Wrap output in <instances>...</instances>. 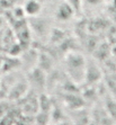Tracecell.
Masks as SVG:
<instances>
[{"mask_svg":"<svg viewBox=\"0 0 116 125\" xmlns=\"http://www.w3.org/2000/svg\"><path fill=\"white\" fill-rule=\"evenodd\" d=\"M86 61L82 55L78 53H71L67 58V68L69 77H71L72 81H81L84 79L86 72Z\"/></svg>","mask_w":116,"mask_h":125,"instance_id":"1","label":"cell"},{"mask_svg":"<svg viewBox=\"0 0 116 125\" xmlns=\"http://www.w3.org/2000/svg\"><path fill=\"white\" fill-rule=\"evenodd\" d=\"M28 83L29 86H34V89L36 90L43 89L45 86V73L43 70H41L40 68L32 69L28 78Z\"/></svg>","mask_w":116,"mask_h":125,"instance_id":"2","label":"cell"},{"mask_svg":"<svg viewBox=\"0 0 116 125\" xmlns=\"http://www.w3.org/2000/svg\"><path fill=\"white\" fill-rule=\"evenodd\" d=\"M73 14H74V9H73V7L68 1H64V2L60 3L58 9H56V11H55L56 18L61 21H67L69 19H71Z\"/></svg>","mask_w":116,"mask_h":125,"instance_id":"3","label":"cell"},{"mask_svg":"<svg viewBox=\"0 0 116 125\" xmlns=\"http://www.w3.org/2000/svg\"><path fill=\"white\" fill-rule=\"evenodd\" d=\"M100 70L94 65V64H87L86 65V72H84V79L86 81L89 82V84H94L100 79Z\"/></svg>","mask_w":116,"mask_h":125,"instance_id":"4","label":"cell"},{"mask_svg":"<svg viewBox=\"0 0 116 125\" xmlns=\"http://www.w3.org/2000/svg\"><path fill=\"white\" fill-rule=\"evenodd\" d=\"M42 11V2L37 0H27L24 6V12L28 16L36 17Z\"/></svg>","mask_w":116,"mask_h":125,"instance_id":"5","label":"cell"},{"mask_svg":"<svg viewBox=\"0 0 116 125\" xmlns=\"http://www.w3.org/2000/svg\"><path fill=\"white\" fill-rule=\"evenodd\" d=\"M50 118H51V115H50L49 112L41 111L36 115V123H37L38 125H47Z\"/></svg>","mask_w":116,"mask_h":125,"instance_id":"6","label":"cell"},{"mask_svg":"<svg viewBox=\"0 0 116 125\" xmlns=\"http://www.w3.org/2000/svg\"><path fill=\"white\" fill-rule=\"evenodd\" d=\"M89 3H91V5H98V3H100L103 1V0H87Z\"/></svg>","mask_w":116,"mask_h":125,"instance_id":"7","label":"cell"},{"mask_svg":"<svg viewBox=\"0 0 116 125\" xmlns=\"http://www.w3.org/2000/svg\"><path fill=\"white\" fill-rule=\"evenodd\" d=\"M55 125H71V124L68 123V122H65V121H61V122H58Z\"/></svg>","mask_w":116,"mask_h":125,"instance_id":"8","label":"cell"},{"mask_svg":"<svg viewBox=\"0 0 116 125\" xmlns=\"http://www.w3.org/2000/svg\"><path fill=\"white\" fill-rule=\"evenodd\" d=\"M37 1H40V2H42V3H43V2H45L46 0H37Z\"/></svg>","mask_w":116,"mask_h":125,"instance_id":"9","label":"cell"}]
</instances>
